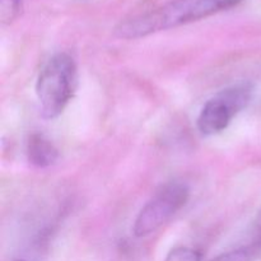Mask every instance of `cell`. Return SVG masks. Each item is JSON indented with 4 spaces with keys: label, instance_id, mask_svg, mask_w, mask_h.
<instances>
[{
    "label": "cell",
    "instance_id": "cell-9",
    "mask_svg": "<svg viewBox=\"0 0 261 261\" xmlns=\"http://www.w3.org/2000/svg\"><path fill=\"white\" fill-rule=\"evenodd\" d=\"M254 242L261 245V211L257 214L256 219H255V237Z\"/></svg>",
    "mask_w": 261,
    "mask_h": 261
},
{
    "label": "cell",
    "instance_id": "cell-4",
    "mask_svg": "<svg viewBox=\"0 0 261 261\" xmlns=\"http://www.w3.org/2000/svg\"><path fill=\"white\" fill-rule=\"evenodd\" d=\"M189 196L190 190L184 182H170L162 186L138 214L133 227L135 236H149L165 226L186 205Z\"/></svg>",
    "mask_w": 261,
    "mask_h": 261
},
{
    "label": "cell",
    "instance_id": "cell-6",
    "mask_svg": "<svg viewBox=\"0 0 261 261\" xmlns=\"http://www.w3.org/2000/svg\"><path fill=\"white\" fill-rule=\"evenodd\" d=\"M261 252L260 245L251 242L247 246L239 247L231 251L223 252L211 261H254Z\"/></svg>",
    "mask_w": 261,
    "mask_h": 261
},
{
    "label": "cell",
    "instance_id": "cell-10",
    "mask_svg": "<svg viewBox=\"0 0 261 261\" xmlns=\"http://www.w3.org/2000/svg\"><path fill=\"white\" fill-rule=\"evenodd\" d=\"M15 261H25V260H15Z\"/></svg>",
    "mask_w": 261,
    "mask_h": 261
},
{
    "label": "cell",
    "instance_id": "cell-5",
    "mask_svg": "<svg viewBox=\"0 0 261 261\" xmlns=\"http://www.w3.org/2000/svg\"><path fill=\"white\" fill-rule=\"evenodd\" d=\"M27 157L36 167H50L59 160V150L42 134H32L27 143Z\"/></svg>",
    "mask_w": 261,
    "mask_h": 261
},
{
    "label": "cell",
    "instance_id": "cell-1",
    "mask_svg": "<svg viewBox=\"0 0 261 261\" xmlns=\"http://www.w3.org/2000/svg\"><path fill=\"white\" fill-rule=\"evenodd\" d=\"M242 0H172L158 9L124 20L115 30L120 38H140L162 30L196 22L239 5Z\"/></svg>",
    "mask_w": 261,
    "mask_h": 261
},
{
    "label": "cell",
    "instance_id": "cell-2",
    "mask_svg": "<svg viewBox=\"0 0 261 261\" xmlns=\"http://www.w3.org/2000/svg\"><path fill=\"white\" fill-rule=\"evenodd\" d=\"M76 88V65L68 54L54 55L41 70L36 83V93L41 114L53 120L63 114Z\"/></svg>",
    "mask_w": 261,
    "mask_h": 261
},
{
    "label": "cell",
    "instance_id": "cell-8",
    "mask_svg": "<svg viewBox=\"0 0 261 261\" xmlns=\"http://www.w3.org/2000/svg\"><path fill=\"white\" fill-rule=\"evenodd\" d=\"M165 261H203V254L190 247H176L167 255Z\"/></svg>",
    "mask_w": 261,
    "mask_h": 261
},
{
    "label": "cell",
    "instance_id": "cell-3",
    "mask_svg": "<svg viewBox=\"0 0 261 261\" xmlns=\"http://www.w3.org/2000/svg\"><path fill=\"white\" fill-rule=\"evenodd\" d=\"M254 88L250 83H240L223 89L206 101L198 117L199 132L206 137L224 132L232 119L246 109Z\"/></svg>",
    "mask_w": 261,
    "mask_h": 261
},
{
    "label": "cell",
    "instance_id": "cell-7",
    "mask_svg": "<svg viewBox=\"0 0 261 261\" xmlns=\"http://www.w3.org/2000/svg\"><path fill=\"white\" fill-rule=\"evenodd\" d=\"M22 0H0V22L10 24L19 15Z\"/></svg>",
    "mask_w": 261,
    "mask_h": 261
}]
</instances>
